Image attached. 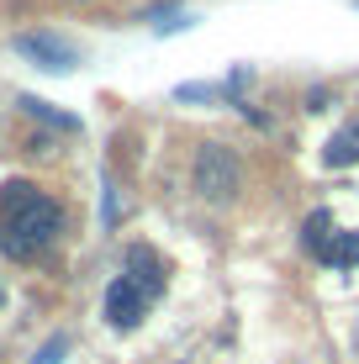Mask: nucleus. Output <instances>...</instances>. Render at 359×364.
<instances>
[{
    "mask_svg": "<svg viewBox=\"0 0 359 364\" xmlns=\"http://www.w3.org/2000/svg\"><path fill=\"white\" fill-rule=\"evenodd\" d=\"M317 259L333 264V269H354V264H359V232H333L328 248H323Z\"/></svg>",
    "mask_w": 359,
    "mask_h": 364,
    "instance_id": "7",
    "label": "nucleus"
},
{
    "mask_svg": "<svg viewBox=\"0 0 359 364\" xmlns=\"http://www.w3.org/2000/svg\"><path fill=\"white\" fill-rule=\"evenodd\" d=\"M16 53L32 58L37 69H53V74H69L74 64H80V53H74L69 43H58L53 32H21L16 37Z\"/></svg>",
    "mask_w": 359,
    "mask_h": 364,
    "instance_id": "4",
    "label": "nucleus"
},
{
    "mask_svg": "<svg viewBox=\"0 0 359 364\" xmlns=\"http://www.w3.org/2000/svg\"><path fill=\"white\" fill-rule=\"evenodd\" d=\"M0 296H6V291H0Z\"/></svg>",
    "mask_w": 359,
    "mask_h": 364,
    "instance_id": "12",
    "label": "nucleus"
},
{
    "mask_svg": "<svg viewBox=\"0 0 359 364\" xmlns=\"http://www.w3.org/2000/svg\"><path fill=\"white\" fill-rule=\"evenodd\" d=\"M21 111H27L32 122H48V127H58V132H74V127H80V117H69V111H58L53 100H37V95H21Z\"/></svg>",
    "mask_w": 359,
    "mask_h": 364,
    "instance_id": "8",
    "label": "nucleus"
},
{
    "mask_svg": "<svg viewBox=\"0 0 359 364\" xmlns=\"http://www.w3.org/2000/svg\"><path fill=\"white\" fill-rule=\"evenodd\" d=\"M323 159H328L333 169H349V164H359V122H349L343 132H333V137H328Z\"/></svg>",
    "mask_w": 359,
    "mask_h": 364,
    "instance_id": "6",
    "label": "nucleus"
},
{
    "mask_svg": "<svg viewBox=\"0 0 359 364\" xmlns=\"http://www.w3.org/2000/svg\"><path fill=\"white\" fill-rule=\"evenodd\" d=\"M122 274H127L132 285H143L148 296L164 291V259H159L154 248H143V243H132V248H127V259H122Z\"/></svg>",
    "mask_w": 359,
    "mask_h": 364,
    "instance_id": "5",
    "label": "nucleus"
},
{
    "mask_svg": "<svg viewBox=\"0 0 359 364\" xmlns=\"http://www.w3.org/2000/svg\"><path fill=\"white\" fill-rule=\"evenodd\" d=\"M328 222H333L328 211H312V217H306V232H301V237H306V248H312V254H323V248H328Z\"/></svg>",
    "mask_w": 359,
    "mask_h": 364,
    "instance_id": "9",
    "label": "nucleus"
},
{
    "mask_svg": "<svg viewBox=\"0 0 359 364\" xmlns=\"http://www.w3.org/2000/svg\"><path fill=\"white\" fill-rule=\"evenodd\" d=\"M154 306V296L143 291V285H132L127 274H117V280H111V291H106V322L117 333H132L143 322V311Z\"/></svg>",
    "mask_w": 359,
    "mask_h": 364,
    "instance_id": "3",
    "label": "nucleus"
},
{
    "mask_svg": "<svg viewBox=\"0 0 359 364\" xmlns=\"http://www.w3.org/2000/svg\"><path fill=\"white\" fill-rule=\"evenodd\" d=\"M180 100H217V85H180Z\"/></svg>",
    "mask_w": 359,
    "mask_h": 364,
    "instance_id": "10",
    "label": "nucleus"
},
{
    "mask_svg": "<svg viewBox=\"0 0 359 364\" xmlns=\"http://www.w3.org/2000/svg\"><path fill=\"white\" fill-rule=\"evenodd\" d=\"M64 228V211L53 196L32 191L27 180H11L0 191V254L6 259H37Z\"/></svg>",
    "mask_w": 359,
    "mask_h": 364,
    "instance_id": "1",
    "label": "nucleus"
},
{
    "mask_svg": "<svg viewBox=\"0 0 359 364\" xmlns=\"http://www.w3.org/2000/svg\"><path fill=\"white\" fill-rule=\"evenodd\" d=\"M238 154H232L227 143H206L201 154H195V191L212 196V200H227L238 191Z\"/></svg>",
    "mask_w": 359,
    "mask_h": 364,
    "instance_id": "2",
    "label": "nucleus"
},
{
    "mask_svg": "<svg viewBox=\"0 0 359 364\" xmlns=\"http://www.w3.org/2000/svg\"><path fill=\"white\" fill-rule=\"evenodd\" d=\"M58 359H64V338H53V343H48V348H43V354H37L32 364H58Z\"/></svg>",
    "mask_w": 359,
    "mask_h": 364,
    "instance_id": "11",
    "label": "nucleus"
}]
</instances>
